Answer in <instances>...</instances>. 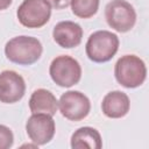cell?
<instances>
[{
    "label": "cell",
    "instance_id": "cell-10",
    "mask_svg": "<svg viewBox=\"0 0 149 149\" xmlns=\"http://www.w3.org/2000/svg\"><path fill=\"white\" fill-rule=\"evenodd\" d=\"M52 37L54 41L62 48H76L81 42L83 28L73 21H61L54 27Z\"/></svg>",
    "mask_w": 149,
    "mask_h": 149
},
{
    "label": "cell",
    "instance_id": "cell-17",
    "mask_svg": "<svg viewBox=\"0 0 149 149\" xmlns=\"http://www.w3.org/2000/svg\"><path fill=\"white\" fill-rule=\"evenodd\" d=\"M13 0H0V10H3L10 6Z\"/></svg>",
    "mask_w": 149,
    "mask_h": 149
},
{
    "label": "cell",
    "instance_id": "cell-16",
    "mask_svg": "<svg viewBox=\"0 0 149 149\" xmlns=\"http://www.w3.org/2000/svg\"><path fill=\"white\" fill-rule=\"evenodd\" d=\"M48 1L56 9H64L70 5V0H48Z\"/></svg>",
    "mask_w": 149,
    "mask_h": 149
},
{
    "label": "cell",
    "instance_id": "cell-4",
    "mask_svg": "<svg viewBox=\"0 0 149 149\" xmlns=\"http://www.w3.org/2000/svg\"><path fill=\"white\" fill-rule=\"evenodd\" d=\"M49 73L54 83L61 87H71L81 78V66L77 59L68 55H61L52 59Z\"/></svg>",
    "mask_w": 149,
    "mask_h": 149
},
{
    "label": "cell",
    "instance_id": "cell-14",
    "mask_svg": "<svg viewBox=\"0 0 149 149\" xmlns=\"http://www.w3.org/2000/svg\"><path fill=\"white\" fill-rule=\"evenodd\" d=\"M100 0H70L72 13L80 19L92 17L99 8Z\"/></svg>",
    "mask_w": 149,
    "mask_h": 149
},
{
    "label": "cell",
    "instance_id": "cell-11",
    "mask_svg": "<svg viewBox=\"0 0 149 149\" xmlns=\"http://www.w3.org/2000/svg\"><path fill=\"white\" fill-rule=\"evenodd\" d=\"M130 107L129 97L121 91H112L108 92L101 102L102 113L111 119L123 118Z\"/></svg>",
    "mask_w": 149,
    "mask_h": 149
},
{
    "label": "cell",
    "instance_id": "cell-5",
    "mask_svg": "<svg viewBox=\"0 0 149 149\" xmlns=\"http://www.w3.org/2000/svg\"><path fill=\"white\" fill-rule=\"evenodd\" d=\"M19 22L27 28H41L51 16V5L48 0H23L16 10Z\"/></svg>",
    "mask_w": 149,
    "mask_h": 149
},
{
    "label": "cell",
    "instance_id": "cell-7",
    "mask_svg": "<svg viewBox=\"0 0 149 149\" xmlns=\"http://www.w3.org/2000/svg\"><path fill=\"white\" fill-rule=\"evenodd\" d=\"M61 114L71 121L85 119L91 109L90 99L79 91H68L63 93L58 101Z\"/></svg>",
    "mask_w": 149,
    "mask_h": 149
},
{
    "label": "cell",
    "instance_id": "cell-13",
    "mask_svg": "<svg viewBox=\"0 0 149 149\" xmlns=\"http://www.w3.org/2000/svg\"><path fill=\"white\" fill-rule=\"evenodd\" d=\"M101 147V135L95 128L80 127L71 136V148L73 149H100Z\"/></svg>",
    "mask_w": 149,
    "mask_h": 149
},
{
    "label": "cell",
    "instance_id": "cell-9",
    "mask_svg": "<svg viewBox=\"0 0 149 149\" xmlns=\"http://www.w3.org/2000/svg\"><path fill=\"white\" fill-rule=\"evenodd\" d=\"M26 92V83L22 76L13 70L0 72V101L14 104L21 100Z\"/></svg>",
    "mask_w": 149,
    "mask_h": 149
},
{
    "label": "cell",
    "instance_id": "cell-6",
    "mask_svg": "<svg viewBox=\"0 0 149 149\" xmlns=\"http://www.w3.org/2000/svg\"><path fill=\"white\" fill-rule=\"evenodd\" d=\"M105 19L119 33L129 31L136 23V12L126 0H112L105 7Z\"/></svg>",
    "mask_w": 149,
    "mask_h": 149
},
{
    "label": "cell",
    "instance_id": "cell-12",
    "mask_svg": "<svg viewBox=\"0 0 149 149\" xmlns=\"http://www.w3.org/2000/svg\"><path fill=\"white\" fill-rule=\"evenodd\" d=\"M58 108V100L50 91L37 88L29 99V109L31 113H47L55 115Z\"/></svg>",
    "mask_w": 149,
    "mask_h": 149
},
{
    "label": "cell",
    "instance_id": "cell-8",
    "mask_svg": "<svg viewBox=\"0 0 149 149\" xmlns=\"http://www.w3.org/2000/svg\"><path fill=\"white\" fill-rule=\"evenodd\" d=\"M55 121L47 113H33L26 123V132L31 142L43 146L50 142L55 135Z\"/></svg>",
    "mask_w": 149,
    "mask_h": 149
},
{
    "label": "cell",
    "instance_id": "cell-15",
    "mask_svg": "<svg viewBox=\"0 0 149 149\" xmlns=\"http://www.w3.org/2000/svg\"><path fill=\"white\" fill-rule=\"evenodd\" d=\"M14 142V135L12 130L5 126L0 125V149H8L13 146Z\"/></svg>",
    "mask_w": 149,
    "mask_h": 149
},
{
    "label": "cell",
    "instance_id": "cell-3",
    "mask_svg": "<svg viewBox=\"0 0 149 149\" xmlns=\"http://www.w3.org/2000/svg\"><path fill=\"white\" fill-rule=\"evenodd\" d=\"M119 37L108 30H98L90 35L85 50L87 57L95 63H105L114 57L119 49Z\"/></svg>",
    "mask_w": 149,
    "mask_h": 149
},
{
    "label": "cell",
    "instance_id": "cell-2",
    "mask_svg": "<svg viewBox=\"0 0 149 149\" xmlns=\"http://www.w3.org/2000/svg\"><path fill=\"white\" fill-rule=\"evenodd\" d=\"M114 76L118 83L123 87H139L144 83L147 77L146 63L139 56L125 55L115 63Z\"/></svg>",
    "mask_w": 149,
    "mask_h": 149
},
{
    "label": "cell",
    "instance_id": "cell-1",
    "mask_svg": "<svg viewBox=\"0 0 149 149\" xmlns=\"http://www.w3.org/2000/svg\"><path fill=\"white\" fill-rule=\"evenodd\" d=\"M43 47L36 37L16 36L9 40L5 45L6 57L20 65H30L37 62L42 55Z\"/></svg>",
    "mask_w": 149,
    "mask_h": 149
}]
</instances>
